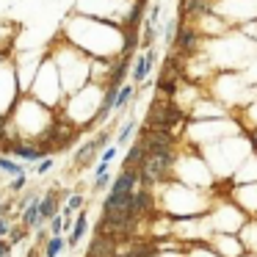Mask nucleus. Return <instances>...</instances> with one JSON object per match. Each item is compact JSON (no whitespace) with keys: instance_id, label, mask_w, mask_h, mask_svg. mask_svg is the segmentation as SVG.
I'll return each mask as SVG.
<instances>
[{"instance_id":"14","label":"nucleus","mask_w":257,"mask_h":257,"mask_svg":"<svg viewBox=\"0 0 257 257\" xmlns=\"http://www.w3.org/2000/svg\"><path fill=\"white\" fill-rule=\"evenodd\" d=\"M80 205H83V196H80V194H72V196L67 199V205H64V218H69L72 213H78Z\"/></svg>"},{"instance_id":"9","label":"nucleus","mask_w":257,"mask_h":257,"mask_svg":"<svg viewBox=\"0 0 257 257\" xmlns=\"http://www.w3.org/2000/svg\"><path fill=\"white\" fill-rule=\"evenodd\" d=\"M86 229H89V218H86V213H80V216L75 218L72 235H69V240H67V243H69V246H75V243H78V240L86 235Z\"/></svg>"},{"instance_id":"19","label":"nucleus","mask_w":257,"mask_h":257,"mask_svg":"<svg viewBox=\"0 0 257 257\" xmlns=\"http://www.w3.org/2000/svg\"><path fill=\"white\" fill-rule=\"evenodd\" d=\"M25 185H28V177H25V174H17V177H14V183L9 185V188H12V191H23Z\"/></svg>"},{"instance_id":"11","label":"nucleus","mask_w":257,"mask_h":257,"mask_svg":"<svg viewBox=\"0 0 257 257\" xmlns=\"http://www.w3.org/2000/svg\"><path fill=\"white\" fill-rule=\"evenodd\" d=\"M141 161H144V147H141V141H139V144L127 152V158H124V169H139Z\"/></svg>"},{"instance_id":"23","label":"nucleus","mask_w":257,"mask_h":257,"mask_svg":"<svg viewBox=\"0 0 257 257\" xmlns=\"http://www.w3.org/2000/svg\"><path fill=\"white\" fill-rule=\"evenodd\" d=\"M9 229H12V227H9V218L3 216V218H0V238H6V235H9Z\"/></svg>"},{"instance_id":"22","label":"nucleus","mask_w":257,"mask_h":257,"mask_svg":"<svg viewBox=\"0 0 257 257\" xmlns=\"http://www.w3.org/2000/svg\"><path fill=\"white\" fill-rule=\"evenodd\" d=\"M9 254H12V243L0 238V257H9Z\"/></svg>"},{"instance_id":"12","label":"nucleus","mask_w":257,"mask_h":257,"mask_svg":"<svg viewBox=\"0 0 257 257\" xmlns=\"http://www.w3.org/2000/svg\"><path fill=\"white\" fill-rule=\"evenodd\" d=\"M64 246H67V240H64L61 235H50V240H47V246H45V257H58Z\"/></svg>"},{"instance_id":"20","label":"nucleus","mask_w":257,"mask_h":257,"mask_svg":"<svg viewBox=\"0 0 257 257\" xmlns=\"http://www.w3.org/2000/svg\"><path fill=\"white\" fill-rule=\"evenodd\" d=\"M108 166H111V161H97V166H94V177H100V174H105L108 172Z\"/></svg>"},{"instance_id":"7","label":"nucleus","mask_w":257,"mask_h":257,"mask_svg":"<svg viewBox=\"0 0 257 257\" xmlns=\"http://www.w3.org/2000/svg\"><path fill=\"white\" fill-rule=\"evenodd\" d=\"M56 213H58V194H56V191H50V194L39 196V216H42V221L53 218Z\"/></svg>"},{"instance_id":"2","label":"nucleus","mask_w":257,"mask_h":257,"mask_svg":"<svg viewBox=\"0 0 257 257\" xmlns=\"http://www.w3.org/2000/svg\"><path fill=\"white\" fill-rule=\"evenodd\" d=\"M102 147H108V133H100L91 141H86V144L75 152V163H78V166H89V161H94V155L102 150Z\"/></svg>"},{"instance_id":"21","label":"nucleus","mask_w":257,"mask_h":257,"mask_svg":"<svg viewBox=\"0 0 257 257\" xmlns=\"http://www.w3.org/2000/svg\"><path fill=\"white\" fill-rule=\"evenodd\" d=\"M100 158H102V161H113V158H116V147H105Z\"/></svg>"},{"instance_id":"4","label":"nucleus","mask_w":257,"mask_h":257,"mask_svg":"<svg viewBox=\"0 0 257 257\" xmlns=\"http://www.w3.org/2000/svg\"><path fill=\"white\" fill-rule=\"evenodd\" d=\"M89 257H116V240L97 232V238L89 246Z\"/></svg>"},{"instance_id":"18","label":"nucleus","mask_w":257,"mask_h":257,"mask_svg":"<svg viewBox=\"0 0 257 257\" xmlns=\"http://www.w3.org/2000/svg\"><path fill=\"white\" fill-rule=\"evenodd\" d=\"M50 169H53V158H50V155H45V158L39 161V166H36V172H39V174H47Z\"/></svg>"},{"instance_id":"16","label":"nucleus","mask_w":257,"mask_h":257,"mask_svg":"<svg viewBox=\"0 0 257 257\" xmlns=\"http://www.w3.org/2000/svg\"><path fill=\"white\" fill-rule=\"evenodd\" d=\"M25 232H28V227H17V229H9V235H6V238H9V243H20V240H23L25 238Z\"/></svg>"},{"instance_id":"13","label":"nucleus","mask_w":257,"mask_h":257,"mask_svg":"<svg viewBox=\"0 0 257 257\" xmlns=\"http://www.w3.org/2000/svg\"><path fill=\"white\" fill-rule=\"evenodd\" d=\"M130 97H133V86H119V91H116V100H113V111H119V108H124L130 102Z\"/></svg>"},{"instance_id":"15","label":"nucleus","mask_w":257,"mask_h":257,"mask_svg":"<svg viewBox=\"0 0 257 257\" xmlns=\"http://www.w3.org/2000/svg\"><path fill=\"white\" fill-rule=\"evenodd\" d=\"M133 130H136V119H130V122L127 124H124V127L122 130H119V136H116V144H127V141H130V136H133Z\"/></svg>"},{"instance_id":"1","label":"nucleus","mask_w":257,"mask_h":257,"mask_svg":"<svg viewBox=\"0 0 257 257\" xmlns=\"http://www.w3.org/2000/svg\"><path fill=\"white\" fill-rule=\"evenodd\" d=\"M180 119H183V113H180L172 102L161 100V102H155V105H152L150 116H147V124H150V127H155V130H169V127H174Z\"/></svg>"},{"instance_id":"6","label":"nucleus","mask_w":257,"mask_h":257,"mask_svg":"<svg viewBox=\"0 0 257 257\" xmlns=\"http://www.w3.org/2000/svg\"><path fill=\"white\" fill-rule=\"evenodd\" d=\"M39 224H42V216H39V196H34V199H31L28 205L23 207V227L36 229Z\"/></svg>"},{"instance_id":"10","label":"nucleus","mask_w":257,"mask_h":257,"mask_svg":"<svg viewBox=\"0 0 257 257\" xmlns=\"http://www.w3.org/2000/svg\"><path fill=\"white\" fill-rule=\"evenodd\" d=\"M0 172L17 177V174H25V166H23V163H17L14 158H9V155H0Z\"/></svg>"},{"instance_id":"5","label":"nucleus","mask_w":257,"mask_h":257,"mask_svg":"<svg viewBox=\"0 0 257 257\" xmlns=\"http://www.w3.org/2000/svg\"><path fill=\"white\" fill-rule=\"evenodd\" d=\"M152 64H155V50H147L136 58V64H133V80L136 83H144L150 69H152Z\"/></svg>"},{"instance_id":"17","label":"nucleus","mask_w":257,"mask_h":257,"mask_svg":"<svg viewBox=\"0 0 257 257\" xmlns=\"http://www.w3.org/2000/svg\"><path fill=\"white\" fill-rule=\"evenodd\" d=\"M61 232H64V216L56 213V216L50 218V235H61Z\"/></svg>"},{"instance_id":"8","label":"nucleus","mask_w":257,"mask_h":257,"mask_svg":"<svg viewBox=\"0 0 257 257\" xmlns=\"http://www.w3.org/2000/svg\"><path fill=\"white\" fill-rule=\"evenodd\" d=\"M174 47L180 53H191L196 47V31L185 28V31H177V39H174Z\"/></svg>"},{"instance_id":"3","label":"nucleus","mask_w":257,"mask_h":257,"mask_svg":"<svg viewBox=\"0 0 257 257\" xmlns=\"http://www.w3.org/2000/svg\"><path fill=\"white\" fill-rule=\"evenodd\" d=\"M9 152H12L14 158H20V161H42V158L47 155L42 147H34V144H28V141H25V144H20L17 139L9 141Z\"/></svg>"}]
</instances>
